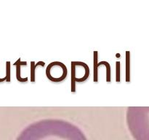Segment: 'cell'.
<instances>
[{
	"mask_svg": "<svg viewBox=\"0 0 149 140\" xmlns=\"http://www.w3.org/2000/svg\"><path fill=\"white\" fill-rule=\"evenodd\" d=\"M45 63L43 62V61H39L36 65H35L34 61L31 62V81L32 83L35 82V69H36V67L39 65H41L42 66H45Z\"/></svg>",
	"mask_w": 149,
	"mask_h": 140,
	"instance_id": "1",
	"label": "cell"
},
{
	"mask_svg": "<svg viewBox=\"0 0 149 140\" xmlns=\"http://www.w3.org/2000/svg\"><path fill=\"white\" fill-rule=\"evenodd\" d=\"M97 56L98 53L97 51L94 52V82H98V71H97Z\"/></svg>",
	"mask_w": 149,
	"mask_h": 140,
	"instance_id": "2",
	"label": "cell"
},
{
	"mask_svg": "<svg viewBox=\"0 0 149 140\" xmlns=\"http://www.w3.org/2000/svg\"><path fill=\"white\" fill-rule=\"evenodd\" d=\"M76 71H75V66H74V61L71 62V92H76Z\"/></svg>",
	"mask_w": 149,
	"mask_h": 140,
	"instance_id": "3",
	"label": "cell"
},
{
	"mask_svg": "<svg viewBox=\"0 0 149 140\" xmlns=\"http://www.w3.org/2000/svg\"><path fill=\"white\" fill-rule=\"evenodd\" d=\"M101 65L106 66V81L108 83H110L111 82V66L106 61H101L99 64H97V67H99Z\"/></svg>",
	"mask_w": 149,
	"mask_h": 140,
	"instance_id": "4",
	"label": "cell"
},
{
	"mask_svg": "<svg viewBox=\"0 0 149 140\" xmlns=\"http://www.w3.org/2000/svg\"><path fill=\"white\" fill-rule=\"evenodd\" d=\"M7 66H6V69H7V71H6V80L7 82L10 81V61H7Z\"/></svg>",
	"mask_w": 149,
	"mask_h": 140,
	"instance_id": "5",
	"label": "cell"
},
{
	"mask_svg": "<svg viewBox=\"0 0 149 140\" xmlns=\"http://www.w3.org/2000/svg\"><path fill=\"white\" fill-rule=\"evenodd\" d=\"M129 52H127L126 55H127V59H126V61H127V65H126V68H127V70H126V73H127V76H126V80L127 81L129 82V67H130V64H129Z\"/></svg>",
	"mask_w": 149,
	"mask_h": 140,
	"instance_id": "6",
	"label": "cell"
},
{
	"mask_svg": "<svg viewBox=\"0 0 149 140\" xmlns=\"http://www.w3.org/2000/svg\"><path fill=\"white\" fill-rule=\"evenodd\" d=\"M120 62L119 61H116V82L119 83L120 82Z\"/></svg>",
	"mask_w": 149,
	"mask_h": 140,
	"instance_id": "7",
	"label": "cell"
},
{
	"mask_svg": "<svg viewBox=\"0 0 149 140\" xmlns=\"http://www.w3.org/2000/svg\"><path fill=\"white\" fill-rule=\"evenodd\" d=\"M26 64H27V63H26V61H23V62H21V61H20V59L19 58V59L17 60V61H16L14 65L15 66H16V65H20H20H24V66H26Z\"/></svg>",
	"mask_w": 149,
	"mask_h": 140,
	"instance_id": "8",
	"label": "cell"
},
{
	"mask_svg": "<svg viewBox=\"0 0 149 140\" xmlns=\"http://www.w3.org/2000/svg\"><path fill=\"white\" fill-rule=\"evenodd\" d=\"M4 80H6V77H4V78H3V79H0V83H1V82L4 81Z\"/></svg>",
	"mask_w": 149,
	"mask_h": 140,
	"instance_id": "9",
	"label": "cell"
}]
</instances>
